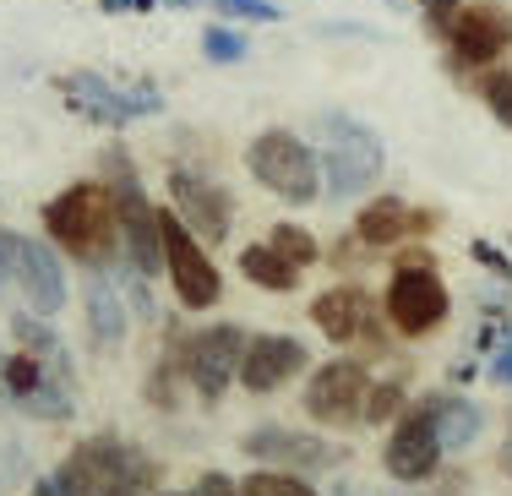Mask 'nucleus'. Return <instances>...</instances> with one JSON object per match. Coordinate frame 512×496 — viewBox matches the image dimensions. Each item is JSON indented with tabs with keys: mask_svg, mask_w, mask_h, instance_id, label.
Segmentation results:
<instances>
[{
	"mask_svg": "<svg viewBox=\"0 0 512 496\" xmlns=\"http://www.w3.org/2000/svg\"><path fill=\"white\" fill-rule=\"evenodd\" d=\"M44 235L82 268H109L126 251L120 235V202L109 191V180H77L60 197L44 202Z\"/></svg>",
	"mask_w": 512,
	"mask_h": 496,
	"instance_id": "1",
	"label": "nucleus"
},
{
	"mask_svg": "<svg viewBox=\"0 0 512 496\" xmlns=\"http://www.w3.org/2000/svg\"><path fill=\"white\" fill-rule=\"evenodd\" d=\"M425 33L442 44V60L458 82L502 66L512 55V6L507 0H463L458 11H425Z\"/></svg>",
	"mask_w": 512,
	"mask_h": 496,
	"instance_id": "2",
	"label": "nucleus"
},
{
	"mask_svg": "<svg viewBox=\"0 0 512 496\" xmlns=\"http://www.w3.org/2000/svg\"><path fill=\"white\" fill-rule=\"evenodd\" d=\"M316 137H322V180H327V197L349 202L365 197L376 180L387 175V148H382V131L365 126L360 115L349 110H322L316 115Z\"/></svg>",
	"mask_w": 512,
	"mask_h": 496,
	"instance_id": "3",
	"label": "nucleus"
},
{
	"mask_svg": "<svg viewBox=\"0 0 512 496\" xmlns=\"http://www.w3.org/2000/svg\"><path fill=\"white\" fill-rule=\"evenodd\" d=\"M246 175L262 191H273L278 202H289V208H311V202L327 197L322 153L289 126H267L246 142Z\"/></svg>",
	"mask_w": 512,
	"mask_h": 496,
	"instance_id": "4",
	"label": "nucleus"
},
{
	"mask_svg": "<svg viewBox=\"0 0 512 496\" xmlns=\"http://www.w3.org/2000/svg\"><path fill=\"white\" fill-rule=\"evenodd\" d=\"M382 317L398 338H431L453 317V289L436 273V262L414 246H398L393 273H387V295H382Z\"/></svg>",
	"mask_w": 512,
	"mask_h": 496,
	"instance_id": "5",
	"label": "nucleus"
},
{
	"mask_svg": "<svg viewBox=\"0 0 512 496\" xmlns=\"http://www.w3.org/2000/svg\"><path fill=\"white\" fill-rule=\"evenodd\" d=\"M55 480L66 496H148L153 491V458L120 437H88L66 453Z\"/></svg>",
	"mask_w": 512,
	"mask_h": 496,
	"instance_id": "6",
	"label": "nucleus"
},
{
	"mask_svg": "<svg viewBox=\"0 0 512 496\" xmlns=\"http://www.w3.org/2000/svg\"><path fill=\"white\" fill-rule=\"evenodd\" d=\"M0 300H22L39 317H55L66 306V268L44 240L0 229Z\"/></svg>",
	"mask_w": 512,
	"mask_h": 496,
	"instance_id": "7",
	"label": "nucleus"
},
{
	"mask_svg": "<svg viewBox=\"0 0 512 496\" xmlns=\"http://www.w3.org/2000/svg\"><path fill=\"white\" fill-rule=\"evenodd\" d=\"M104 180L120 202V235H126V262L137 273H164V224H158V208L142 191V175L131 164L126 148H104Z\"/></svg>",
	"mask_w": 512,
	"mask_h": 496,
	"instance_id": "8",
	"label": "nucleus"
},
{
	"mask_svg": "<svg viewBox=\"0 0 512 496\" xmlns=\"http://www.w3.org/2000/svg\"><path fill=\"white\" fill-rule=\"evenodd\" d=\"M60 99H66L71 115H82L88 126H104V131H120L131 120H148V115H164V93L153 82H137V88H120L109 82L104 71H66L55 77Z\"/></svg>",
	"mask_w": 512,
	"mask_h": 496,
	"instance_id": "9",
	"label": "nucleus"
},
{
	"mask_svg": "<svg viewBox=\"0 0 512 496\" xmlns=\"http://www.w3.org/2000/svg\"><path fill=\"white\" fill-rule=\"evenodd\" d=\"M158 224H164V273L175 284V300L186 311H207L224 295V278H218V262L207 257V240L180 219L175 208H158Z\"/></svg>",
	"mask_w": 512,
	"mask_h": 496,
	"instance_id": "10",
	"label": "nucleus"
},
{
	"mask_svg": "<svg viewBox=\"0 0 512 496\" xmlns=\"http://www.w3.org/2000/svg\"><path fill=\"white\" fill-rule=\"evenodd\" d=\"M251 333L240 322H218V328H202L191 338H180L175 366L186 371V382L197 387L202 398H224L229 382H240V360H246Z\"/></svg>",
	"mask_w": 512,
	"mask_h": 496,
	"instance_id": "11",
	"label": "nucleus"
},
{
	"mask_svg": "<svg viewBox=\"0 0 512 496\" xmlns=\"http://www.w3.org/2000/svg\"><path fill=\"white\" fill-rule=\"evenodd\" d=\"M306 415L316 426H360L365 420V404H371V371L365 360H322V366L306 377Z\"/></svg>",
	"mask_w": 512,
	"mask_h": 496,
	"instance_id": "12",
	"label": "nucleus"
},
{
	"mask_svg": "<svg viewBox=\"0 0 512 496\" xmlns=\"http://www.w3.org/2000/svg\"><path fill=\"white\" fill-rule=\"evenodd\" d=\"M442 458H447L442 431H436V420H431V409H425V398H414L404 415L393 420V437L382 442L387 475H393L398 486H420V480H431L436 469H442Z\"/></svg>",
	"mask_w": 512,
	"mask_h": 496,
	"instance_id": "13",
	"label": "nucleus"
},
{
	"mask_svg": "<svg viewBox=\"0 0 512 496\" xmlns=\"http://www.w3.org/2000/svg\"><path fill=\"white\" fill-rule=\"evenodd\" d=\"M169 208L197 229L207 246H224L229 229H235V191H229L224 180L191 169V164L169 169Z\"/></svg>",
	"mask_w": 512,
	"mask_h": 496,
	"instance_id": "14",
	"label": "nucleus"
},
{
	"mask_svg": "<svg viewBox=\"0 0 512 496\" xmlns=\"http://www.w3.org/2000/svg\"><path fill=\"white\" fill-rule=\"evenodd\" d=\"M436 224H442L436 208H414L409 197H393V191H387V197H371L355 213V240L365 251H398V246H409V240L431 235Z\"/></svg>",
	"mask_w": 512,
	"mask_h": 496,
	"instance_id": "15",
	"label": "nucleus"
},
{
	"mask_svg": "<svg viewBox=\"0 0 512 496\" xmlns=\"http://www.w3.org/2000/svg\"><path fill=\"white\" fill-rule=\"evenodd\" d=\"M300 371H311L306 338H295V333H256L246 344V360H240V387L262 398V393L289 387Z\"/></svg>",
	"mask_w": 512,
	"mask_h": 496,
	"instance_id": "16",
	"label": "nucleus"
},
{
	"mask_svg": "<svg viewBox=\"0 0 512 496\" xmlns=\"http://www.w3.org/2000/svg\"><path fill=\"white\" fill-rule=\"evenodd\" d=\"M376 311H382V306H371V295H365L360 284H333V289H322V295L311 300V322L322 328L327 344H338V349H349L355 338L382 344V333L371 328Z\"/></svg>",
	"mask_w": 512,
	"mask_h": 496,
	"instance_id": "17",
	"label": "nucleus"
},
{
	"mask_svg": "<svg viewBox=\"0 0 512 496\" xmlns=\"http://www.w3.org/2000/svg\"><path fill=\"white\" fill-rule=\"evenodd\" d=\"M246 453L256 458V464L300 469V475L344 464V447H333V442H322V437H306V431H284V426H262V431H251V437H246Z\"/></svg>",
	"mask_w": 512,
	"mask_h": 496,
	"instance_id": "18",
	"label": "nucleus"
},
{
	"mask_svg": "<svg viewBox=\"0 0 512 496\" xmlns=\"http://www.w3.org/2000/svg\"><path fill=\"white\" fill-rule=\"evenodd\" d=\"M88 333L99 349L126 338V289L109 278V268H88Z\"/></svg>",
	"mask_w": 512,
	"mask_h": 496,
	"instance_id": "19",
	"label": "nucleus"
},
{
	"mask_svg": "<svg viewBox=\"0 0 512 496\" xmlns=\"http://www.w3.org/2000/svg\"><path fill=\"white\" fill-rule=\"evenodd\" d=\"M420 398H425V409H431L436 431H442L447 453H463V447L480 442V431H485V409L474 404V398H463V393H420Z\"/></svg>",
	"mask_w": 512,
	"mask_h": 496,
	"instance_id": "20",
	"label": "nucleus"
},
{
	"mask_svg": "<svg viewBox=\"0 0 512 496\" xmlns=\"http://www.w3.org/2000/svg\"><path fill=\"white\" fill-rule=\"evenodd\" d=\"M240 273H246V284L267 289V295H289V289H300V278H306V268H295L273 240H251V246L240 251Z\"/></svg>",
	"mask_w": 512,
	"mask_h": 496,
	"instance_id": "21",
	"label": "nucleus"
},
{
	"mask_svg": "<svg viewBox=\"0 0 512 496\" xmlns=\"http://www.w3.org/2000/svg\"><path fill=\"white\" fill-rule=\"evenodd\" d=\"M246 496H322L300 469H273V464H256L246 480H240Z\"/></svg>",
	"mask_w": 512,
	"mask_h": 496,
	"instance_id": "22",
	"label": "nucleus"
},
{
	"mask_svg": "<svg viewBox=\"0 0 512 496\" xmlns=\"http://www.w3.org/2000/svg\"><path fill=\"white\" fill-rule=\"evenodd\" d=\"M469 93L512 131V60H502V66H491V71H480V77L469 82Z\"/></svg>",
	"mask_w": 512,
	"mask_h": 496,
	"instance_id": "23",
	"label": "nucleus"
},
{
	"mask_svg": "<svg viewBox=\"0 0 512 496\" xmlns=\"http://www.w3.org/2000/svg\"><path fill=\"white\" fill-rule=\"evenodd\" d=\"M202 55L213 60V66H240V60L251 55V39H246V28H235V22H207L202 28Z\"/></svg>",
	"mask_w": 512,
	"mask_h": 496,
	"instance_id": "24",
	"label": "nucleus"
},
{
	"mask_svg": "<svg viewBox=\"0 0 512 496\" xmlns=\"http://www.w3.org/2000/svg\"><path fill=\"white\" fill-rule=\"evenodd\" d=\"M267 240H273V246L295 262V268H316V262H322V240H316L306 224H295V219L273 224V229H267Z\"/></svg>",
	"mask_w": 512,
	"mask_h": 496,
	"instance_id": "25",
	"label": "nucleus"
},
{
	"mask_svg": "<svg viewBox=\"0 0 512 496\" xmlns=\"http://www.w3.org/2000/svg\"><path fill=\"white\" fill-rule=\"evenodd\" d=\"M409 409V387L404 382H371V404H365V420H371V426H387V420L393 415H404Z\"/></svg>",
	"mask_w": 512,
	"mask_h": 496,
	"instance_id": "26",
	"label": "nucleus"
},
{
	"mask_svg": "<svg viewBox=\"0 0 512 496\" xmlns=\"http://www.w3.org/2000/svg\"><path fill=\"white\" fill-rule=\"evenodd\" d=\"M224 22H284L278 0H207Z\"/></svg>",
	"mask_w": 512,
	"mask_h": 496,
	"instance_id": "27",
	"label": "nucleus"
},
{
	"mask_svg": "<svg viewBox=\"0 0 512 496\" xmlns=\"http://www.w3.org/2000/svg\"><path fill=\"white\" fill-rule=\"evenodd\" d=\"M469 257L480 262V268L491 273V278H502V284H512V257H507L502 246H496V240H474V246H469Z\"/></svg>",
	"mask_w": 512,
	"mask_h": 496,
	"instance_id": "28",
	"label": "nucleus"
},
{
	"mask_svg": "<svg viewBox=\"0 0 512 496\" xmlns=\"http://www.w3.org/2000/svg\"><path fill=\"white\" fill-rule=\"evenodd\" d=\"M197 496H246V491H240V480H229V475H218V469H207V475L197 480Z\"/></svg>",
	"mask_w": 512,
	"mask_h": 496,
	"instance_id": "29",
	"label": "nucleus"
},
{
	"mask_svg": "<svg viewBox=\"0 0 512 496\" xmlns=\"http://www.w3.org/2000/svg\"><path fill=\"white\" fill-rule=\"evenodd\" d=\"M485 377H491L496 387H512V338H507V344L491 355V366H485Z\"/></svg>",
	"mask_w": 512,
	"mask_h": 496,
	"instance_id": "30",
	"label": "nucleus"
},
{
	"mask_svg": "<svg viewBox=\"0 0 512 496\" xmlns=\"http://www.w3.org/2000/svg\"><path fill=\"white\" fill-rule=\"evenodd\" d=\"M158 6V0H99V11H109V17H126V11H131V17H142V11H153Z\"/></svg>",
	"mask_w": 512,
	"mask_h": 496,
	"instance_id": "31",
	"label": "nucleus"
},
{
	"mask_svg": "<svg viewBox=\"0 0 512 496\" xmlns=\"http://www.w3.org/2000/svg\"><path fill=\"white\" fill-rule=\"evenodd\" d=\"M496 464H502V475L512 480V426H507V442H502V453H496Z\"/></svg>",
	"mask_w": 512,
	"mask_h": 496,
	"instance_id": "32",
	"label": "nucleus"
},
{
	"mask_svg": "<svg viewBox=\"0 0 512 496\" xmlns=\"http://www.w3.org/2000/svg\"><path fill=\"white\" fill-rule=\"evenodd\" d=\"M414 6H420V11H458L463 0H414Z\"/></svg>",
	"mask_w": 512,
	"mask_h": 496,
	"instance_id": "33",
	"label": "nucleus"
},
{
	"mask_svg": "<svg viewBox=\"0 0 512 496\" xmlns=\"http://www.w3.org/2000/svg\"><path fill=\"white\" fill-rule=\"evenodd\" d=\"M158 6H175V11H197V6H207V0H158Z\"/></svg>",
	"mask_w": 512,
	"mask_h": 496,
	"instance_id": "34",
	"label": "nucleus"
},
{
	"mask_svg": "<svg viewBox=\"0 0 512 496\" xmlns=\"http://www.w3.org/2000/svg\"><path fill=\"white\" fill-rule=\"evenodd\" d=\"M39 496H66V491H60V480L50 475V480H39Z\"/></svg>",
	"mask_w": 512,
	"mask_h": 496,
	"instance_id": "35",
	"label": "nucleus"
},
{
	"mask_svg": "<svg viewBox=\"0 0 512 496\" xmlns=\"http://www.w3.org/2000/svg\"><path fill=\"white\" fill-rule=\"evenodd\" d=\"M164 496H197V491H164Z\"/></svg>",
	"mask_w": 512,
	"mask_h": 496,
	"instance_id": "36",
	"label": "nucleus"
},
{
	"mask_svg": "<svg viewBox=\"0 0 512 496\" xmlns=\"http://www.w3.org/2000/svg\"><path fill=\"white\" fill-rule=\"evenodd\" d=\"M507 338H512V328H507Z\"/></svg>",
	"mask_w": 512,
	"mask_h": 496,
	"instance_id": "37",
	"label": "nucleus"
}]
</instances>
